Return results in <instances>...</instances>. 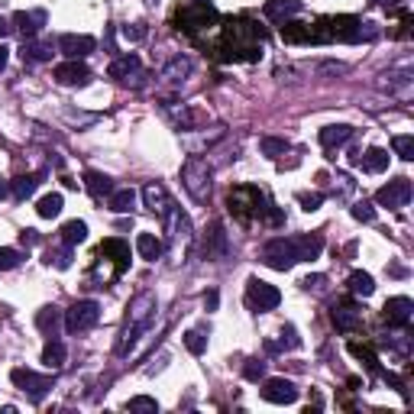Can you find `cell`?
<instances>
[{
  "mask_svg": "<svg viewBox=\"0 0 414 414\" xmlns=\"http://www.w3.org/2000/svg\"><path fill=\"white\" fill-rule=\"evenodd\" d=\"M230 214L240 217V220H253V217H262L266 207H262V194L243 185V188H234L230 192Z\"/></svg>",
  "mask_w": 414,
  "mask_h": 414,
  "instance_id": "cell-4",
  "label": "cell"
},
{
  "mask_svg": "<svg viewBox=\"0 0 414 414\" xmlns=\"http://www.w3.org/2000/svg\"><path fill=\"white\" fill-rule=\"evenodd\" d=\"M181 185H185V192L192 194V201L204 204L211 198V169H207V162L192 156V159L181 165Z\"/></svg>",
  "mask_w": 414,
  "mask_h": 414,
  "instance_id": "cell-3",
  "label": "cell"
},
{
  "mask_svg": "<svg viewBox=\"0 0 414 414\" xmlns=\"http://www.w3.org/2000/svg\"><path fill=\"white\" fill-rule=\"evenodd\" d=\"M39 181H43V172H36V175H20V178H13L10 185V192L17 201H26L36 188H39Z\"/></svg>",
  "mask_w": 414,
  "mask_h": 414,
  "instance_id": "cell-23",
  "label": "cell"
},
{
  "mask_svg": "<svg viewBox=\"0 0 414 414\" xmlns=\"http://www.w3.org/2000/svg\"><path fill=\"white\" fill-rule=\"evenodd\" d=\"M101 320V304L97 301H74L68 314H65V327L68 333H85Z\"/></svg>",
  "mask_w": 414,
  "mask_h": 414,
  "instance_id": "cell-6",
  "label": "cell"
},
{
  "mask_svg": "<svg viewBox=\"0 0 414 414\" xmlns=\"http://www.w3.org/2000/svg\"><path fill=\"white\" fill-rule=\"evenodd\" d=\"M65 207V198L62 194H45V198H39V204H36V214L43 217V220H52V217H59Z\"/></svg>",
  "mask_w": 414,
  "mask_h": 414,
  "instance_id": "cell-28",
  "label": "cell"
},
{
  "mask_svg": "<svg viewBox=\"0 0 414 414\" xmlns=\"http://www.w3.org/2000/svg\"><path fill=\"white\" fill-rule=\"evenodd\" d=\"M282 39H285V43H314V26L285 23V26H282Z\"/></svg>",
  "mask_w": 414,
  "mask_h": 414,
  "instance_id": "cell-26",
  "label": "cell"
},
{
  "mask_svg": "<svg viewBox=\"0 0 414 414\" xmlns=\"http://www.w3.org/2000/svg\"><path fill=\"white\" fill-rule=\"evenodd\" d=\"M392 146H395V152L402 156L404 162H411L414 159V139L411 136H395L392 139Z\"/></svg>",
  "mask_w": 414,
  "mask_h": 414,
  "instance_id": "cell-38",
  "label": "cell"
},
{
  "mask_svg": "<svg viewBox=\"0 0 414 414\" xmlns=\"http://www.w3.org/2000/svg\"><path fill=\"white\" fill-rule=\"evenodd\" d=\"M298 204H301V207H304V211H318L320 204H324V194H298Z\"/></svg>",
  "mask_w": 414,
  "mask_h": 414,
  "instance_id": "cell-43",
  "label": "cell"
},
{
  "mask_svg": "<svg viewBox=\"0 0 414 414\" xmlns=\"http://www.w3.org/2000/svg\"><path fill=\"white\" fill-rule=\"evenodd\" d=\"M192 74V59H185V55H178L175 62L162 72V81L165 85H172V87H178V85H185V78Z\"/></svg>",
  "mask_w": 414,
  "mask_h": 414,
  "instance_id": "cell-20",
  "label": "cell"
},
{
  "mask_svg": "<svg viewBox=\"0 0 414 414\" xmlns=\"http://www.w3.org/2000/svg\"><path fill=\"white\" fill-rule=\"evenodd\" d=\"M389 272H392V276H395V278H404V276H408V272H404V269H402V266H392V269H389Z\"/></svg>",
  "mask_w": 414,
  "mask_h": 414,
  "instance_id": "cell-50",
  "label": "cell"
},
{
  "mask_svg": "<svg viewBox=\"0 0 414 414\" xmlns=\"http://www.w3.org/2000/svg\"><path fill=\"white\" fill-rule=\"evenodd\" d=\"M7 194H10V185H7V181L0 178V201H3V198H7Z\"/></svg>",
  "mask_w": 414,
  "mask_h": 414,
  "instance_id": "cell-49",
  "label": "cell"
},
{
  "mask_svg": "<svg viewBox=\"0 0 414 414\" xmlns=\"http://www.w3.org/2000/svg\"><path fill=\"white\" fill-rule=\"evenodd\" d=\"M375 3H385V7H389V3H395V0H375Z\"/></svg>",
  "mask_w": 414,
  "mask_h": 414,
  "instance_id": "cell-52",
  "label": "cell"
},
{
  "mask_svg": "<svg viewBox=\"0 0 414 414\" xmlns=\"http://www.w3.org/2000/svg\"><path fill=\"white\" fill-rule=\"evenodd\" d=\"M36 324H39L43 333L55 337V330H59V324H62V311H59V308H43L39 314H36Z\"/></svg>",
  "mask_w": 414,
  "mask_h": 414,
  "instance_id": "cell-31",
  "label": "cell"
},
{
  "mask_svg": "<svg viewBox=\"0 0 414 414\" xmlns=\"http://www.w3.org/2000/svg\"><path fill=\"white\" fill-rule=\"evenodd\" d=\"M43 362L49 366V369H62V366H65V346L55 340V337H49V343H45Z\"/></svg>",
  "mask_w": 414,
  "mask_h": 414,
  "instance_id": "cell-33",
  "label": "cell"
},
{
  "mask_svg": "<svg viewBox=\"0 0 414 414\" xmlns=\"http://www.w3.org/2000/svg\"><path fill=\"white\" fill-rule=\"evenodd\" d=\"M127 311H130L127 324H123V333H120V343H117L120 356H127V353L133 350V343H136L143 333H149L152 320H156V298L149 295V291H143V295L133 298V304H130Z\"/></svg>",
  "mask_w": 414,
  "mask_h": 414,
  "instance_id": "cell-2",
  "label": "cell"
},
{
  "mask_svg": "<svg viewBox=\"0 0 414 414\" xmlns=\"http://www.w3.org/2000/svg\"><path fill=\"white\" fill-rule=\"evenodd\" d=\"M262 398L272 404H295L298 402V389L288 379H266L262 385Z\"/></svg>",
  "mask_w": 414,
  "mask_h": 414,
  "instance_id": "cell-11",
  "label": "cell"
},
{
  "mask_svg": "<svg viewBox=\"0 0 414 414\" xmlns=\"http://www.w3.org/2000/svg\"><path fill=\"white\" fill-rule=\"evenodd\" d=\"M350 139H353V127H346V123H333V127L320 130V146L324 149H340Z\"/></svg>",
  "mask_w": 414,
  "mask_h": 414,
  "instance_id": "cell-17",
  "label": "cell"
},
{
  "mask_svg": "<svg viewBox=\"0 0 414 414\" xmlns=\"http://www.w3.org/2000/svg\"><path fill=\"white\" fill-rule=\"evenodd\" d=\"M87 240V223L85 220H68L62 227V243L65 246H78Z\"/></svg>",
  "mask_w": 414,
  "mask_h": 414,
  "instance_id": "cell-29",
  "label": "cell"
},
{
  "mask_svg": "<svg viewBox=\"0 0 414 414\" xmlns=\"http://www.w3.org/2000/svg\"><path fill=\"white\" fill-rule=\"evenodd\" d=\"M13 23H17V30H20L23 39H32V36L45 26V13L43 10H30V13L20 10L17 17H13Z\"/></svg>",
  "mask_w": 414,
  "mask_h": 414,
  "instance_id": "cell-15",
  "label": "cell"
},
{
  "mask_svg": "<svg viewBox=\"0 0 414 414\" xmlns=\"http://www.w3.org/2000/svg\"><path fill=\"white\" fill-rule=\"evenodd\" d=\"M107 198H110V201H107V207H110L114 214H130V211H133V204H136V192H133V188L110 192Z\"/></svg>",
  "mask_w": 414,
  "mask_h": 414,
  "instance_id": "cell-24",
  "label": "cell"
},
{
  "mask_svg": "<svg viewBox=\"0 0 414 414\" xmlns=\"http://www.w3.org/2000/svg\"><path fill=\"white\" fill-rule=\"evenodd\" d=\"M243 375L249 379V382H259V379L266 375V362H262V360H246Z\"/></svg>",
  "mask_w": 414,
  "mask_h": 414,
  "instance_id": "cell-40",
  "label": "cell"
},
{
  "mask_svg": "<svg viewBox=\"0 0 414 414\" xmlns=\"http://www.w3.org/2000/svg\"><path fill=\"white\" fill-rule=\"evenodd\" d=\"M7 59H10V49H7V45H0V72L7 68Z\"/></svg>",
  "mask_w": 414,
  "mask_h": 414,
  "instance_id": "cell-48",
  "label": "cell"
},
{
  "mask_svg": "<svg viewBox=\"0 0 414 414\" xmlns=\"http://www.w3.org/2000/svg\"><path fill=\"white\" fill-rule=\"evenodd\" d=\"M23 243H26V246H32V243H39V236H36V230H23Z\"/></svg>",
  "mask_w": 414,
  "mask_h": 414,
  "instance_id": "cell-47",
  "label": "cell"
},
{
  "mask_svg": "<svg viewBox=\"0 0 414 414\" xmlns=\"http://www.w3.org/2000/svg\"><path fill=\"white\" fill-rule=\"evenodd\" d=\"M52 78L59 81V85H65V87H81V85H87V78H91V68H87L85 62L72 59V62L59 65V68L52 72Z\"/></svg>",
  "mask_w": 414,
  "mask_h": 414,
  "instance_id": "cell-10",
  "label": "cell"
},
{
  "mask_svg": "<svg viewBox=\"0 0 414 414\" xmlns=\"http://www.w3.org/2000/svg\"><path fill=\"white\" fill-rule=\"evenodd\" d=\"M330 320H333V327L343 330V333H353V330L362 327V314H360V308H353V304H333Z\"/></svg>",
  "mask_w": 414,
  "mask_h": 414,
  "instance_id": "cell-12",
  "label": "cell"
},
{
  "mask_svg": "<svg viewBox=\"0 0 414 414\" xmlns=\"http://www.w3.org/2000/svg\"><path fill=\"white\" fill-rule=\"evenodd\" d=\"M143 201H146L149 211H152V214H159V217H165V214H169V207H172L169 192L162 188L159 181H149L146 188H143Z\"/></svg>",
  "mask_w": 414,
  "mask_h": 414,
  "instance_id": "cell-14",
  "label": "cell"
},
{
  "mask_svg": "<svg viewBox=\"0 0 414 414\" xmlns=\"http://www.w3.org/2000/svg\"><path fill=\"white\" fill-rule=\"evenodd\" d=\"M259 149H262V156H269V159H278V156H285L288 152V139L262 136L259 139Z\"/></svg>",
  "mask_w": 414,
  "mask_h": 414,
  "instance_id": "cell-34",
  "label": "cell"
},
{
  "mask_svg": "<svg viewBox=\"0 0 414 414\" xmlns=\"http://www.w3.org/2000/svg\"><path fill=\"white\" fill-rule=\"evenodd\" d=\"M127 408H130V411H149V414H156V411H159V404H156V398H146V395H139V398H130Z\"/></svg>",
  "mask_w": 414,
  "mask_h": 414,
  "instance_id": "cell-39",
  "label": "cell"
},
{
  "mask_svg": "<svg viewBox=\"0 0 414 414\" xmlns=\"http://www.w3.org/2000/svg\"><path fill=\"white\" fill-rule=\"evenodd\" d=\"M85 188H87V194L104 198V194L114 192V181H110V175H104V172H85Z\"/></svg>",
  "mask_w": 414,
  "mask_h": 414,
  "instance_id": "cell-22",
  "label": "cell"
},
{
  "mask_svg": "<svg viewBox=\"0 0 414 414\" xmlns=\"http://www.w3.org/2000/svg\"><path fill=\"white\" fill-rule=\"evenodd\" d=\"M356 165H362L366 172H385L389 169V152L385 149H366V156L356 159Z\"/></svg>",
  "mask_w": 414,
  "mask_h": 414,
  "instance_id": "cell-27",
  "label": "cell"
},
{
  "mask_svg": "<svg viewBox=\"0 0 414 414\" xmlns=\"http://www.w3.org/2000/svg\"><path fill=\"white\" fill-rule=\"evenodd\" d=\"M353 217H356L360 223H372L375 220V207H372L369 201H356L353 204Z\"/></svg>",
  "mask_w": 414,
  "mask_h": 414,
  "instance_id": "cell-41",
  "label": "cell"
},
{
  "mask_svg": "<svg viewBox=\"0 0 414 414\" xmlns=\"http://www.w3.org/2000/svg\"><path fill=\"white\" fill-rule=\"evenodd\" d=\"M350 353L356 356V360L366 362V369H369V372H382V369H379V360H375V353H372V346H362V343H350Z\"/></svg>",
  "mask_w": 414,
  "mask_h": 414,
  "instance_id": "cell-35",
  "label": "cell"
},
{
  "mask_svg": "<svg viewBox=\"0 0 414 414\" xmlns=\"http://www.w3.org/2000/svg\"><path fill=\"white\" fill-rule=\"evenodd\" d=\"M320 249H324V236H320V234L278 236V240L266 243V249H262V259H266L269 269L285 272V269H291L295 262H311V259H318Z\"/></svg>",
  "mask_w": 414,
  "mask_h": 414,
  "instance_id": "cell-1",
  "label": "cell"
},
{
  "mask_svg": "<svg viewBox=\"0 0 414 414\" xmlns=\"http://www.w3.org/2000/svg\"><path fill=\"white\" fill-rule=\"evenodd\" d=\"M123 39H130V43H139V39H146V26H143V23L123 26Z\"/></svg>",
  "mask_w": 414,
  "mask_h": 414,
  "instance_id": "cell-44",
  "label": "cell"
},
{
  "mask_svg": "<svg viewBox=\"0 0 414 414\" xmlns=\"http://www.w3.org/2000/svg\"><path fill=\"white\" fill-rule=\"evenodd\" d=\"M20 55H23V62H30V65L49 62V59H52V43H32V39H26Z\"/></svg>",
  "mask_w": 414,
  "mask_h": 414,
  "instance_id": "cell-21",
  "label": "cell"
},
{
  "mask_svg": "<svg viewBox=\"0 0 414 414\" xmlns=\"http://www.w3.org/2000/svg\"><path fill=\"white\" fill-rule=\"evenodd\" d=\"M262 13H266L272 23H285L288 17L301 13V0H266Z\"/></svg>",
  "mask_w": 414,
  "mask_h": 414,
  "instance_id": "cell-16",
  "label": "cell"
},
{
  "mask_svg": "<svg viewBox=\"0 0 414 414\" xmlns=\"http://www.w3.org/2000/svg\"><path fill=\"white\" fill-rule=\"evenodd\" d=\"M411 311H414L411 298L398 295V298H389V301H385L382 318L389 327H408V324H411Z\"/></svg>",
  "mask_w": 414,
  "mask_h": 414,
  "instance_id": "cell-9",
  "label": "cell"
},
{
  "mask_svg": "<svg viewBox=\"0 0 414 414\" xmlns=\"http://www.w3.org/2000/svg\"><path fill=\"white\" fill-rule=\"evenodd\" d=\"M139 55H133V52H127V55H120V59H114L110 62V68H107V74L110 78H117V81H127L130 74H139Z\"/></svg>",
  "mask_w": 414,
  "mask_h": 414,
  "instance_id": "cell-18",
  "label": "cell"
},
{
  "mask_svg": "<svg viewBox=\"0 0 414 414\" xmlns=\"http://www.w3.org/2000/svg\"><path fill=\"white\" fill-rule=\"evenodd\" d=\"M94 39L91 36H74V32H68V36H62L59 39V52H65L68 59H85V55L94 52Z\"/></svg>",
  "mask_w": 414,
  "mask_h": 414,
  "instance_id": "cell-13",
  "label": "cell"
},
{
  "mask_svg": "<svg viewBox=\"0 0 414 414\" xmlns=\"http://www.w3.org/2000/svg\"><path fill=\"white\" fill-rule=\"evenodd\" d=\"M7 32H10V26H7V20H3V17H0V39H3V36H7Z\"/></svg>",
  "mask_w": 414,
  "mask_h": 414,
  "instance_id": "cell-51",
  "label": "cell"
},
{
  "mask_svg": "<svg viewBox=\"0 0 414 414\" xmlns=\"http://www.w3.org/2000/svg\"><path fill=\"white\" fill-rule=\"evenodd\" d=\"M23 262V253L20 249H10V246H0V272H10Z\"/></svg>",
  "mask_w": 414,
  "mask_h": 414,
  "instance_id": "cell-37",
  "label": "cell"
},
{
  "mask_svg": "<svg viewBox=\"0 0 414 414\" xmlns=\"http://www.w3.org/2000/svg\"><path fill=\"white\" fill-rule=\"evenodd\" d=\"M278 301H282V291L276 285H269L262 278H249L246 282V304L253 311H272L278 308Z\"/></svg>",
  "mask_w": 414,
  "mask_h": 414,
  "instance_id": "cell-7",
  "label": "cell"
},
{
  "mask_svg": "<svg viewBox=\"0 0 414 414\" xmlns=\"http://www.w3.org/2000/svg\"><path fill=\"white\" fill-rule=\"evenodd\" d=\"M301 285H304V291H324L327 276H308V278H301Z\"/></svg>",
  "mask_w": 414,
  "mask_h": 414,
  "instance_id": "cell-45",
  "label": "cell"
},
{
  "mask_svg": "<svg viewBox=\"0 0 414 414\" xmlns=\"http://www.w3.org/2000/svg\"><path fill=\"white\" fill-rule=\"evenodd\" d=\"M217 301H220V295H217V291H207V295H204V308L214 311L217 308Z\"/></svg>",
  "mask_w": 414,
  "mask_h": 414,
  "instance_id": "cell-46",
  "label": "cell"
},
{
  "mask_svg": "<svg viewBox=\"0 0 414 414\" xmlns=\"http://www.w3.org/2000/svg\"><path fill=\"white\" fill-rule=\"evenodd\" d=\"M204 256L220 262L227 256V234H223V223H211V236H207V246H204Z\"/></svg>",
  "mask_w": 414,
  "mask_h": 414,
  "instance_id": "cell-19",
  "label": "cell"
},
{
  "mask_svg": "<svg viewBox=\"0 0 414 414\" xmlns=\"http://www.w3.org/2000/svg\"><path fill=\"white\" fill-rule=\"evenodd\" d=\"M10 379H13V385H17V389H20V392L26 395L30 402H36V404L52 392V379H49V375H39V372L23 369V366L10 372Z\"/></svg>",
  "mask_w": 414,
  "mask_h": 414,
  "instance_id": "cell-5",
  "label": "cell"
},
{
  "mask_svg": "<svg viewBox=\"0 0 414 414\" xmlns=\"http://www.w3.org/2000/svg\"><path fill=\"white\" fill-rule=\"evenodd\" d=\"M346 285H350L353 295H362V298H369L372 291H375V282H372V276H369V272H360V269H356V272H350V282H346Z\"/></svg>",
  "mask_w": 414,
  "mask_h": 414,
  "instance_id": "cell-30",
  "label": "cell"
},
{
  "mask_svg": "<svg viewBox=\"0 0 414 414\" xmlns=\"http://www.w3.org/2000/svg\"><path fill=\"white\" fill-rule=\"evenodd\" d=\"M49 262H55V269H68L72 266V246H65L59 253H49Z\"/></svg>",
  "mask_w": 414,
  "mask_h": 414,
  "instance_id": "cell-42",
  "label": "cell"
},
{
  "mask_svg": "<svg viewBox=\"0 0 414 414\" xmlns=\"http://www.w3.org/2000/svg\"><path fill=\"white\" fill-rule=\"evenodd\" d=\"M282 340H269L266 343V350L269 353H282V350H298L301 346V340H298V333L295 327H282V333H278Z\"/></svg>",
  "mask_w": 414,
  "mask_h": 414,
  "instance_id": "cell-32",
  "label": "cell"
},
{
  "mask_svg": "<svg viewBox=\"0 0 414 414\" xmlns=\"http://www.w3.org/2000/svg\"><path fill=\"white\" fill-rule=\"evenodd\" d=\"M136 249H139V256H143V259H149V262H156V259L162 256V249H165V246H162L159 236H152V234H139V236H136Z\"/></svg>",
  "mask_w": 414,
  "mask_h": 414,
  "instance_id": "cell-25",
  "label": "cell"
},
{
  "mask_svg": "<svg viewBox=\"0 0 414 414\" xmlns=\"http://www.w3.org/2000/svg\"><path fill=\"white\" fill-rule=\"evenodd\" d=\"M185 346H188V353L201 356V353L207 350V337H204V330H188V333H185Z\"/></svg>",
  "mask_w": 414,
  "mask_h": 414,
  "instance_id": "cell-36",
  "label": "cell"
},
{
  "mask_svg": "<svg viewBox=\"0 0 414 414\" xmlns=\"http://www.w3.org/2000/svg\"><path fill=\"white\" fill-rule=\"evenodd\" d=\"M375 201L382 204V207H404V204L411 201V178H395L389 181L385 188H379V194H375Z\"/></svg>",
  "mask_w": 414,
  "mask_h": 414,
  "instance_id": "cell-8",
  "label": "cell"
}]
</instances>
